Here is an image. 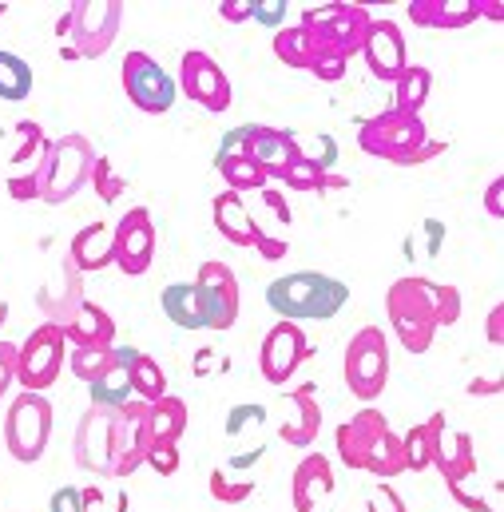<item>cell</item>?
Wrapping results in <instances>:
<instances>
[{"mask_svg": "<svg viewBox=\"0 0 504 512\" xmlns=\"http://www.w3.org/2000/svg\"><path fill=\"white\" fill-rule=\"evenodd\" d=\"M350 286L322 270H294L266 286V306L282 322H330L346 310Z\"/></svg>", "mask_w": 504, "mask_h": 512, "instance_id": "cell-1", "label": "cell"}, {"mask_svg": "<svg viewBox=\"0 0 504 512\" xmlns=\"http://www.w3.org/2000/svg\"><path fill=\"white\" fill-rule=\"evenodd\" d=\"M358 147L374 159H385L393 167H421L437 155H445L441 139H429V128L421 116H405V112H381L370 116L358 128Z\"/></svg>", "mask_w": 504, "mask_h": 512, "instance_id": "cell-2", "label": "cell"}, {"mask_svg": "<svg viewBox=\"0 0 504 512\" xmlns=\"http://www.w3.org/2000/svg\"><path fill=\"white\" fill-rule=\"evenodd\" d=\"M92 163H96V147L88 143V135L68 131L60 139H52L48 143V155L40 163V179H44L40 203L60 207L72 195H80L88 187V179H92Z\"/></svg>", "mask_w": 504, "mask_h": 512, "instance_id": "cell-3", "label": "cell"}, {"mask_svg": "<svg viewBox=\"0 0 504 512\" xmlns=\"http://www.w3.org/2000/svg\"><path fill=\"white\" fill-rule=\"evenodd\" d=\"M298 24L310 32L314 48H322V52H330V56H338V60L350 64V60L362 52L374 16H370L366 4H346V0H338V4L306 8V12L298 16Z\"/></svg>", "mask_w": 504, "mask_h": 512, "instance_id": "cell-4", "label": "cell"}, {"mask_svg": "<svg viewBox=\"0 0 504 512\" xmlns=\"http://www.w3.org/2000/svg\"><path fill=\"white\" fill-rule=\"evenodd\" d=\"M48 437H52V401L44 393L20 389L8 401V413H4V449H8V457L20 461V465H36L48 449Z\"/></svg>", "mask_w": 504, "mask_h": 512, "instance_id": "cell-5", "label": "cell"}, {"mask_svg": "<svg viewBox=\"0 0 504 512\" xmlns=\"http://www.w3.org/2000/svg\"><path fill=\"white\" fill-rule=\"evenodd\" d=\"M385 318L393 326V338L405 346V354H429L437 338V322L425 302L421 278H397L385 290Z\"/></svg>", "mask_w": 504, "mask_h": 512, "instance_id": "cell-6", "label": "cell"}, {"mask_svg": "<svg viewBox=\"0 0 504 512\" xmlns=\"http://www.w3.org/2000/svg\"><path fill=\"white\" fill-rule=\"evenodd\" d=\"M342 378H346V389L366 405H374L385 393V382H389V342H385L381 326H362L346 342Z\"/></svg>", "mask_w": 504, "mask_h": 512, "instance_id": "cell-7", "label": "cell"}, {"mask_svg": "<svg viewBox=\"0 0 504 512\" xmlns=\"http://www.w3.org/2000/svg\"><path fill=\"white\" fill-rule=\"evenodd\" d=\"M120 84H124V96L131 100L135 112L143 116H167L179 100V84L175 76L147 52H127L124 64H120Z\"/></svg>", "mask_w": 504, "mask_h": 512, "instance_id": "cell-8", "label": "cell"}, {"mask_svg": "<svg viewBox=\"0 0 504 512\" xmlns=\"http://www.w3.org/2000/svg\"><path fill=\"white\" fill-rule=\"evenodd\" d=\"M68 358V342H64V326L56 322H40L24 346H16V385L28 393H44L48 385H56L60 370Z\"/></svg>", "mask_w": 504, "mask_h": 512, "instance_id": "cell-9", "label": "cell"}, {"mask_svg": "<svg viewBox=\"0 0 504 512\" xmlns=\"http://www.w3.org/2000/svg\"><path fill=\"white\" fill-rule=\"evenodd\" d=\"M175 84H179V92H183L195 108H203V112H211V116H223V112L235 104V88H231L227 72H223L219 60H215L211 52H203V48L183 52Z\"/></svg>", "mask_w": 504, "mask_h": 512, "instance_id": "cell-10", "label": "cell"}, {"mask_svg": "<svg viewBox=\"0 0 504 512\" xmlns=\"http://www.w3.org/2000/svg\"><path fill=\"white\" fill-rule=\"evenodd\" d=\"M68 12H72V52L84 60L108 56L120 36V24H124V4L120 0H80Z\"/></svg>", "mask_w": 504, "mask_h": 512, "instance_id": "cell-11", "label": "cell"}, {"mask_svg": "<svg viewBox=\"0 0 504 512\" xmlns=\"http://www.w3.org/2000/svg\"><path fill=\"white\" fill-rule=\"evenodd\" d=\"M151 449L147 437V401H127L120 409H112V481L135 477V469H143V457Z\"/></svg>", "mask_w": 504, "mask_h": 512, "instance_id": "cell-12", "label": "cell"}, {"mask_svg": "<svg viewBox=\"0 0 504 512\" xmlns=\"http://www.w3.org/2000/svg\"><path fill=\"white\" fill-rule=\"evenodd\" d=\"M274 56L286 64V68H298V72H310L314 80H322V84H338V80H346V60H338V56H330V52H322V48H314V40H310V32L302 28V24H282L278 32H274Z\"/></svg>", "mask_w": 504, "mask_h": 512, "instance_id": "cell-13", "label": "cell"}, {"mask_svg": "<svg viewBox=\"0 0 504 512\" xmlns=\"http://www.w3.org/2000/svg\"><path fill=\"white\" fill-rule=\"evenodd\" d=\"M310 358V342L298 322H274L258 346V370L270 385H286Z\"/></svg>", "mask_w": 504, "mask_h": 512, "instance_id": "cell-14", "label": "cell"}, {"mask_svg": "<svg viewBox=\"0 0 504 512\" xmlns=\"http://www.w3.org/2000/svg\"><path fill=\"white\" fill-rule=\"evenodd\" d=\"M116 239V258L112 266H120L127 278H143L155 262V219L147 207H131L120 215V223L112 227Z\"/></svg>", "mask_w": 504, "mask_h": 512, "instance_id": "cell-15", "label": "cell"}, {"mask_svg": "<svg viewBox=\"0 0 504 512\" xmlns=\"http://www.w3.org/2000/svg\"><path fill=\"white\" fill-rule=\"evenodd\" d=\"M433 461L429 469L441 473L445 489L453 485H469L477 477V449H473V437L461 433V429H449L445 413H433Z\"/></svg>", "mask_w": 504, "mask_h": 512, "instance_id": "cell-16", "label": "cell"}, {"mask_svg": "<svg viewBox=\"0 0 504 512\" xmlns=\"http://www.w3.org/2000/svg\"><path fill=\"white\" fill-rule=\"evenodd\" d=\"M199 290L207 294V306H211V326L207 330H219L227 334L235 322H239V306H243V294H239V274L219 262V258H207L195 274Z\"/></svg>", "mask_w": 504, "mask_h": 512, "instance_id": "cell-17", "label": "cell"}, {"mask_svg": "<svg viewBox=\"0 0 504 512\" xmlns=\"http://www.w3.org/2000/svg\"><path fill=\"white\" fill-rule=\"evenodd\" d=\"M72 457H76V465L84 473H96V477H108L112 473V409L88 405V413L76 425Z\"/></svg>", "mask_w": 504, "mask_h": 512, "instance_id": "cell-18", "label": "cell"}, {"mask_svg": "<svg viewBox=\"0 0 504 512\" xmlns=\"http://www.w3.org/2000/svg\"><path fill=\"white\" fill-rule=\"evenodd\" d=\"M362 56H366V68L374 80H385L393 84L405 64H409V52H405V36L397 28V20H374L370 32H366V44H362Z\"/></svg>", "mask_w": 504, "mask_h": 512, "instance_id": "cell-19", "label": "cell"}, {"mask_svg": "<svg viewBox=\"0 0 504 512\" xmlns=\"http://www.w3.org/2000/svg\"><path fill=\"white\" fill-rule=\"evenodd\" d=\"M358 413L366 417V429H370V437H366V469H362V473H370V477H378V481L401 477V473H405L401 437L389 429L385 413L374 409V405H366V409H358Z\"/></svg>", "mask_w": 504, "mask_h": 512, "instance_id": "cell-20", "label": "cell"}, {"mask_svg": "<svg viewBox=\"0 0 504 512\" xmlns=\"http://www.w3.org/2000/svg\"><path fill=\"white\" fill-rule=\"evenodd\" d=\"M243 131H247V159L266 179H278L302 155V143L290 131L266 128V124H243Z\"/></svg>", "mask_w": 504, "mask_h": 512, "instance_id": "cell-21", "label": "cell"}, {"mask_svg": "<svg viewBox=\"0 0 504 512\" xmlns=\"http://www.w3.org/2000/svg\"><path fill=\"white\" fill-rule=\"evenodd\" d=\"M334 493V465L322 453H306L290 473V505L294 512H318V505Z\"/></svg>", "mask_w": 504, "mask_h": 512, "instance_id": "cell-22", "label": "cell"}, {"mask_svg": "<svg viewBox=\"0 0 504 512\" xmlns=\"http://www.w3.org/2000/svg\"><path fill=\"white\" fill-rule=\"evenodd\" d=\"M159 310L179 330H207L211 326V306H207V294L199 290V282H171V286H163L159 290Z\"/></svg>", "mask_w": 504, "mask_h": 512, "instance_id": "cell-23", "label": "cell"}, {"mask_svg": "<svg viewBox=\"0 0 504 512\" xmlns=\"http://www.w3.org/2000/svg\"><path fill=\"white\" fill-rule=\"evenodd\" d=\"M286 401H290V421L278 425V437L290 449H310L318 429H322V405L314 397V385H294L286 393Z\"/></svg>", "mask_w": 504, "mask_h": 512, "instance_id": "cell-24", "label": "cell"}, {"mask_svg": "<svg viewBox=\"0 0 504 512\" xmlns=\"http://www.w3.org/2000/svg\"><path fill=\"white\" fill-rule=\"evenodd\" d=\"M131 362H135V350L131 346H112V358L108 366L88 382L92 393V405H104V409H120L131 401Z\"/></svg>", "mask_w": 504, "mask_h": 512, "instance_id": "cell-25", "label": "cell"}, {"mask_svg": "<svg viewBox=\"0 0 504 512\" xmlns=\"http://www.w3.org/2000/svg\"><path fill=\"white\" fill-rule=\"evenodd\" d=\"M405 16L429 32H457L477 20V0H409Z\"/></svg>", "mask_w": 504, "mask_h": 512, "instance_id": "cell-26", "label": "cell"}, {"mask_svg": "<svg viewBox=\"0 0 504 512\" xmlns=\"http://www.w3.org/2000/svg\"><path fill=\"white\" fill-rule=\"evenodd\" d=\"M112 258H116V239H112V227L108 223H88L68 243V262L80 274H100V270L112 266Z\"/></svg>", "mask_w": 504, "mask_h": 512, "instance_id": "cell-27", "label": "cell"}, {"mask_svg": "<svg viewBox=\"0 0 504 512\" xmlns=\"http://www.w3.org/2000/svg\"><path fill=\"white\" fill-rule=\"evenodd\" d=\"M211 219H215V231L231 247H254V239L262 231L251 219V211L243 207V195H235V191H223V195L211 199Z\"/></svg>", "mask_w": 504, "mask_h": 512, "instance_id": "cell-28", "label": "cell"}, {"mask_svg": "<svg viewBox=\"0 0 504 512\" xmlns=\"http://www.w3.org/2000/svg\"><path fill=\"white\" fill-rule=\"evenodd\" d=\"M64 342L68 346H100V350H112L116 346V322H112V314L104 306L80 302V310L64 326Z\"/></svg>", "mask_w": 504, "mask_h": 512, "instance_id": "cell-29", "label": "cell"}, {"mask_svg": "<svg viewBox=\"0 0 504 512\" xmlns=\"http://www.w3.org/2000/svg\"><path fill=\"white\" fill-rule=\"evenodd\" d=\"M187 433V401L167 393L159 401L147 405V437L151 445H179V437Z\"/></svg>", "mask_w": 504, "mask_h": 512, "instance_id": "cell-30", "label": "cell"}, {"mask_svg": "<svg viewBox=\"0 0 504 512\" xmlns=\"http://www.w3.org/2000/svg\"><path fill=\"white\" fill-rule=\"evenodd\" d=\"M429 92H433V72L425 64H405V72L393 80V112L421 116Z\"/></svg>", "mask_w": 504, "mask_h": 512, "instance_id": "cell-31", "label": "cell"}, {"mask_svg": "<svg viewBox=\"0 0 504 512\" xmlns=\"http://www.w3.org/2000/svg\"><path fill=\"white\" fill-rule=\"evenodd\" d=\"M278 183L282 187H290V191H302V195H310V191H342L346 187V179L342 175H334V171H326V167H318L314 159H306V151L278 175Z\"/></svg>", "mask_w": 504, "mask_h": 512, "instance_id": "cell-32", "label": "cell"}, {"mask_svg": "<svg viewBox=\"0 0 504 512\" xmlns=\"http://www.w3.org/2000/svg\"><path fill=\"white\" fill-rule=\"evenodd\" d=\"M32 88H36L32 64H28L24 56L0 48V100H4V104H24V100L32 96Z\"/></svg>", "mask_w": 504, "mask_h": 512, "instance_id": "cell-33", "label": "cell"}, {"mask_svg": "<svg viewBox=\"0 0 504 512\" xmlns=\"http://www.w3.org/2000/svg\"><path fill=\"white\" fill-rule=\"evenodd\" d=\"M366 437H370V429H366V417H362V413H354V421H342V425L334 429L338 461H342L346 469H354V473L366 469Z\"/></svg>", "mask_w": 504, "mask_h": 512, "instance_id": "cell-34", "label": "cell"}, {"mask_svg": "<svg viewBox=\"0 0 504 512\" xmlns=\"http://www.w3.org/2000/svg\"><path fill=\"white\" fill-rule=\"evenodd\" d=\"M131 397L135 401H159V397H167V374H163V366L151 358V354H139L135 350V362H131Z\"/></svg>", "mask_w": 504, "mask_h": 512, "instance_id": "cell-35", "label": "cell"}, {"mask_svg": "<svg viewBox=\"0 0 504 512\" xmlns=\"http://www.w3.org/2000/svg\"><path fill=\"white\" fill-rule=\"evenodd\" d=\"M16 135H20V147L12 151V175H20V171H32V167H40L44 163V155H48V131L40 128L36 120H20L16 124Z\"/></svg>", "mask_w": 504, "mask_h": 512, "instance_id": "cell-36", "label": "cell"}, {"mask_svg": "<svg viewBox=\"0 0 504 512\" xmlns=\"http://www.w3.org/2000/svg\"><path fill=\"white\" fill-rule=\"evenodd\" d=\"M421 290H425V302H429V310H433L437 330H441V326H457V322H461L465 302H461V290H457V286H445V282H429V278H421Z\"/></svg>", "mask_w": 504, "mask_h": 512, "instance_id": "cell-37", "label": "cell"}, {"mask_svg": "<svg viewBox=\"0 0 504 512\" xmlns=\"http://www.w3.org/2000/svg\"><path fill=\"white\" fill-rule=\"evenodd\" d=\"M215 171L223 175V183H227V191H235V195H243V191H262V187H270V179L254 167L247 155H231V159H215Z\"/></svg>", "mask_w": 504, "mask_h": 512, "instance_id": "cell-38", "label": "cell"}, {"mask_svg": "<svg viewBox=\"0 0 504 512\" xmlns=\"http://www.w3.org/2000/svg\"><path fill=\"white\" fill-rule=\"evenodd\" d=\"M401 457H405V473H425L433 461V421L413 425L401 433Z\"/></svg>", "mask_w": 504, "mask_h": 512, "instance_id": "cell-39", "label": "cell"}, {"mask_svg": "<svg viewBox=\"0 0 504 512\" xmlns=\"http://www.w3.org/2000/svg\"><path fill=\"white\" fill-rule=\"evenodd\" d=\"M108 358H112V350H100V346H68V366L84 385L108 366Z\"/></svg>", "mask_w": 504, "mask_h": 512, "instance_id": "cell-40", "label": "cell"}, {"mask_svg": "<svg viewBox=\"0 0 504 512\" xmlns=\"http://www.w3.org/2000/svg\"><path fill=\"white\" fill-rule=\"evenodd\" d=\"M88 183L96 187V195H100L104 203H116V199L127 191V179L112 167V159H104V155H96V163H92V179H88Z\"/></svg>", "mask_w": 504, "mask_h": 512, "instance_id": "cell-41", "label": "cell"}, {"mask_svg": "<svg viewBox=\"0 0 504 512\" xmlns=\"http://www.w3.org/2000/svg\"><path fill=\"white\" fill-rule=\"evenodd\" d=\"M207 485H211V497L219 505H243V501L254 497V481H231L227 469H211V481Z\"/></svg>", "mask_w": 504, "mask_h": 512, "instance_id": "cell-42", "label": "cell"}, {"mask_svg": "<svg viewBox=\"0 0 504 512\" xmlns=\"http://www.w3.org/2000/svg\"><path fill=\"white\" fill-rule=\"evenodd\" d=\"M286 16H290V4L286 0H251V20H258L270 32H278L286 24Z\"/></svg>", "mask_w": 504, "mask_h": 512, "instance_id": "cell-43", "label": "cell"}, {"mask_svg": "<svg viewBox=\"0 0 504 512\" xmlns=\"http://www.w3.org/2000/svg\"><path fill=\"white\" fill-rule=\"evenodd\" d=\"M40 187H44L40 167L20 171V175H8V195H12L16 203H32V199H40Z\"/></svg>", "mask_w": 504, "mask_h": 512, "instance_id": "cell-44", "label": "cell"}, {"mask_svg": "<svg viewBox=\"0 0 504 512\" xmlns=\"http://www.w3.org/2000/svg\"><path fill=\"white\" fill-rule=\"evenodd\" d=\"M143 465H151L159 477H175L179 473V449L175 445H151L147 457H143Z\"/></svg>", "mask_w": 504, "mask_h": 512, "instance_id": "cell-45", "label": "cell"}, {"mask_svg": "<svg viewBox=\"0 0 504 512\" xmlns=\"http://www.w3.org/2000/svg\"><path fill=\"white\" fill-rule=\"evenodd\" d=\"M258 195H262V203L274 211V219H278L282 227H290V223H294V211H290V203H286V195H282L278 187H262Z\"/></svg>", "mask_w": 504, "mask_h": 512, "instance_id": "cell-46", "label": "cell"}, {"mask_svg": "<svg viewBox=\"0 0 504 512\" xmlns=\"http://www.w3.org/2000/svg\"><path fill=\"white\" fill-rule=\"evenodd\" d=\"M16 385V346L0 338V397Z\"/></svg>", "mask_w": 504, "mask_h": 512, "instance_id": "cell-47", "label": "cell"}, {"mask_svg": "<svg viewBox=\"0 0 504 512\" xmlns=\"http://www.w3.org/2000/svg\"><path fill=\"white\" fill-rule=\"evenodd\" d=\"M254 251H258V258H266V262H278V258L290 255V243H286V239H274V235H266V231H258Z\"/></svg>", "mask_w": 504, "mask_h": 512, "instance_id": "cell-48", "label": "cell"}, {"mask_svg": "<svg viewBox=\"0 0 504 512\" xmlns=\"http://www.w3.org/2000/svg\"><path fill=\"white\" fill-rule=\"evenodd\" d=\"M262 417H266V409H262V405H235V409H231V417H227V433L235 437L247 421H262Z\"/></svg>", "mask_w": 504, "mask_h": 512, "instance_id": "cell-49", "label": "cell"}, {"mask_svg": "<svg viewBox=\"0 0 504 512\" xmlns=\"http://www.w3.org/2000/svg\"><path fill=\"white\" fill-rule=\"evenodd\" d=\"M48 509L52 512H84V505H80V489H56L52 493V501H48Z\"/></svg>", "mask_w": 504, "mask_h": 512, "instance_id": "cell-50", "label": "cell"}, {"mask_svg": "<svg viewBox=\"0 0 504 512\" xmlns=\"http://www.w3.org/2000/svg\"><path fill=\"white\" fill-rule=\"evenodd\" d=\"M485 211H489V219H504V179H493L489 187H485Z\"/></svg>", "mask_w": 504, "mask_h": 512, "instance_id": "cell-51", "label": "cell"}, {"mask_svg": "<svg viewBox=\"0 0 504 512\" xmlns=\"http://www.w3.org/2000/svg\"><path fill=\"white\" fill-rule=\"evenodd\" d=\"M219 16L227 24H247L251 20V0H223L219 4Z\"/></svg>", "mask_w": 504, "mask_h": 512, "instance_id": "cell-52", "label": "cell"}, {"mask_svg": "<svg viewBox=\"0 0 504 512\" xmlns=\"http://www.w3.org/2000/svg\"><path fill=\"white\" fill-rule=\"evenodd\" d=\"M485 334H489V342L493 346H501L504 342V306L497 302L493 310H489V322H485Z\"/></svg>", "mask_w": 504, "mask_h": 512, "instance_id": "cell-53", "label": "cell"}, {"mask_svg": "<svg viewBox=\"0 0 504 512\" xmlns=\"http://www.w3.org/2000/svg\"><path fill=\"white\" fill-rule=\"evenodd\" d=\"M374 497H378V501H385V512H405L401 497H397V493H393L385 481H378V485H374Z\"/></svg>", "mask_w": 504, "mask_h": 512, "instance_id": "cell-54", "label": "cell"}, {"mask_svg": "<svg viewBox=\"0 0 504 512\" xmlns=\"http://www.w3.org/2000/svg\"><path fill=\"white\" fill-rule=\"evenodd\" d=\"M469 393L473 397H481V393L485 397H497L501 393V378H477V382H469Z\"/></svg>", "mask_w": 504, "mask_h": 512, "instance_id": "cell-55", "label": "cell"}, {"mask_svg": "<svg viewBox=\"0 0 504 512\" xmlns=\"http://www.w3.org/2000/svg\"><path fill=\"white\" fill-rule=\"evenodd\" d=\"M489 16V20H504V0H477V20Z\"/></svg>", "mask_w": 504, "mask_h": 512, "instance_id": "cell-56", "label": "cell"}, {"mask_svg": "<svg viewBox=\"0 0 504 512\" xmlns=\"http://www.w3.org/2000/svg\"><path fill=\"white\" fill-rule=\"evenodd\" d=\"M56 36H72V12H64V16L56 20Z\"/></svg>", "mask_w": 504, "mask_h": 512, "instance_id": "cell-57", "label": "cell"}, {"mask_svg": "<svg viewBox=\"0 0 504 512\" xmlns=\"http://www.w3.org/2000/svg\"><path fill=\"white\" fill-rule=\"evenodd\" d=\"M4 12H8V4H4V0H0V16H4Z\"/></svg>", "mask_w": 504, "mask_h": 512, "instance_id": "cell-58", "label": "cell"}]
</instances>
